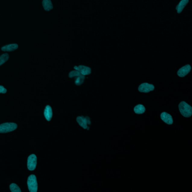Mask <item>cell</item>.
Returning <instances> with one entry per match:
<instances>
[{"instance_id":"cell-1","label":"cell","mask_w":192,"mask_h":192,"mask_svg":"<svg viewBox=\"0 0 192 192\" xmlns=\"http://www.w3.org/2000/svg\"><path fill=\"white\" fill-rule=\"evenodd\" d=\"M179 109L180 112L183 116L186 118H189L191 116L192 107L185 101H182L180 103Z\"/></svg>"},{"instance_id":"cell-2","label":"cell","mask_w":192,"mask_h":192,"mask_svg":"<svg viewBox=\"0 0 192 192\" xmlns=\"http://www.w3.org/2000/svg\"><path fill=\"white\" fill-rule=\"evenodd\" d=\"M27 186L30 192H37L38 190V183L36 176L34 175L29 177L27 181Z\"/></svg>"},{"instance_id":"cell-3","label":"cell","mask_w":192,"mask_h":192,"mask_svg":"<svg viewBox=\"0 0 192 192\" xmlns=\"http://www.w3.org/2000/svg\"><path fill=\"white\" fill-rule=\"evenodd\" d=\"M17 127L14 123H5L0 125V133H9L16 130Z\"/></svg>"},{"instance_id":"cell-4","label":"cell","mask_w":192,"mask_h":192,"mask_svg":"<svg viewBox=\"0 0 192 192\" xmlns=\"http://www.w3.org/2000/svg\"><path fill=\"white\" fill-rule=\"evenodd\" d=\"M37 164V157L35 154L30 155L27 159V168L30 171H33L36 168Z\"/></svg>"},{"instance_id":"cell-5","label":"cell","mask_w":192,"mask_h":192,"mask_svg":"<svg viewBox=\"0 0 192 192\" xmlns=\"http://www.w3.org/2000/svg\"><path fill=\"white\" fill-rule=\"evenodd\" d=\"M155 89L154 86L152 84L148 83H143L139 86L138 90L141 93H148L151 91H153Z\"/></svg>"},{"instance_id":"cell-6","label":"cell","mask_w":192,"mask_h":192,"mask_svg":"<svg viewBox=\"0 0 192 192\" xmlns=\"http://www.w3.org/2000/svg\"><path fill=\"white\" fill-rule=\"evenodd\" d=\"M77 121L82 128L84 129H87L88 128L87 124L90 125L91 124L90 119L88 117L84 118L83 116H79L77 118Z\"/></svg>"},{"instance_id":"cell-7","label":"cell","mask_w":192,"mask_h":192,"mask_svg":"<svg viewBox=\"0 0 192 192\" xmlns=\"http://www.w3.org/2000/svg\"><path fill=\"white\" fill-rule=\"evenodd\" d=\"M191 70V67L189 65H187L184 67L181 68L178 71L177 74L178 76L181 77H184L190 73Z\"/></svg>"},{"instance_id":"cell-8","label":"cell","mask_w":192,"mask_h":192,"mask_svg":"<svg viewBox=\"0 0 192 192\" xmlns=\"http://www.w3.org/2000/svg\"><path fill=\"white\" fill-rule=\"evenodd\" d=\"M161 118L162 121L168 125H172L173 123V119L171 115L166 112H162L161 114Z\"/></svg>"},{"instance_id":"cell-9","label":"cell","mask_w":192,"mask_h":192,"mask_svg":"<svg viewBox=\"0 0 192 192\" xmlns=\"http://www.w3.org/2000/svg\"><path fill=\"white\" fill-rule=\"evenodd\" d=\"M74 68L78 70L81 74L83 75H88L91 73V69L88 67L83 65H80L79 67L75 66Z\"/></svg>"},{"instance_id":"cell-10","label":"cell","mask_w":192,"mask_h":192,"mask_svg":"<svg viewBox=\"0 0 192 192\" xmlns=\"http://www.w3.org/2000/svg\"><path fill=\"white\" fill-rule=\"evenodd\" d=\"M44 115L47 121H49L51 120L53 116V111L50 105H48L46 106L44 111Z\"/></svg>"},{"instance_id":"cell-11","label":"cell","mask_w":192,"mask_h":192,"mask_svg":"<svg viewBox=\"0 0 192 192\" xmlns=\"http://www.w3.org/2000/svg\"><path fill=\"white\" fill-rule=\"evenodd\" d=\"M18 48V45L17 44H11L5 46L1 49L4 52H12Z\"/></svg>"},{"instance_id":"cell-12","label":"cell","mask_w":192,"mask_h":192,"mask_svg":"<svg viewBox=\"0 0 192 192\" xmlns=\"http://www.w3.org/2000/svg\"><path fill=\"white\" fill-rule=\"evenodd\" d=\"M188 2V0H182L180 2L179 4L176 7L177 13L179 14L181 13Z\"/></svg>"},{"instance_id":"cell-13","label":"cell","mask_w":192,"mask_h":192,"mask_svg":"<svg viewBox=\"0 0 192 192\" xmlns=\"http://www.w3.org/2000/svg\"><path fill=\"white\" fill-rule=\"evenodd\" d=\"M134 110L135 113L137 114H142L145 112L146 109L143 105L138 104L134 107Z\"/></svg>"},{"instance_id":"cell-14","label":"cell","mask_w":192,"mask_h":192,"mask_svg":"<svg viewBox=\"0 0 192 192\" xmlns=\"http://www.w3.org/2000/svg\"><path fill=\"white\" fill-rule=\"evenodd\" d=\"M42 5L46 10L48 11L53 8V5L51 1L44 0L42 1Z\"/></svg>"},{"instance_id":"cell-15","label":"cell","mask_w":192,"mask_h":192,"mask_svg":"<svg viewBox=\"0 0 192 192\" xmlns=\"http://www.w3.org/2000/svg\"><path fill=\"white\" fill-rule=\"evenodd\" d=\"M76 77H77V78H76V80H75V83L76 85H80L83 83L84 78H85L84 76L80 74Z\"/></svg>"},{"instance_id":"cell-16","label":"cell","mask_w":192,"mask_h":192,"mask_svg":"<svg viewBox=\"0 0 192 192\" xmlns=\"http://www.w3.org/2000/svg\"><path fill=\"white\" fill-rule=\"evenodd\" d=\"M9 58L8 54L7 53L4 54L0 56V66L4 64L8 60Z\"/></svg>"},{"instance_id":"cell-17","label":"cell","mask_w":192,"mask_h":192,"mask_svg":"<svg viewBox=\"0 0 192 192\" xmlns=\"http://www.w3.org/2000/svg\"><path fill=\"white\" fill-rule=\"evenodd\" d=\"M10 189L12 192H21L20 188L16 184L13 183L11 184Z\"/></svg>"},{"instance_id":"cell-18","label":"cell","mask_w":192,"mask_h":192,"mask_svg":"<svg viewBox=\"0 0 192 192\" xmlns=\"http://www.w3.org/2000/svg\"><path fill=\"white\" fill-rule=\"evenodd\" d=\"M7 92V90L2 86H0V93H5Z\"/></svg>"}]
</instances>
